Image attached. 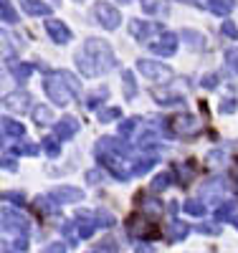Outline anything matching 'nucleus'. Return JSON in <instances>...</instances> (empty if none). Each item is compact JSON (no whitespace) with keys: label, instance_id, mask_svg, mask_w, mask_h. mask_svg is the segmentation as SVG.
I'll return each instance as SVG.
<instances>
[{"label":"nucleus","instance_id":"nucleus-13","mask_svg":"<svg viewBox=\"0 0 238 253\" xmlns=\"http://www.w3.org/2000/svg\"><path fill=\"white\" fill-rule=\"evenodd\" d=\"M51 198L56 203H79V200H84V193L76 190V187H71V185H58L51 193Z\"/></svg>","mask_w":238,"mask_h":253},{"label":"nucleus","instance_id":"nucleus-17","mask_svg":"<svg viewBox=\"0 0 238 253\" xmlns=\"http://www.w3.org/2000/svg\"><path fill=\"white\" fill-rule=\"evenodd\" d=\"M175 172H178L180 185L185 187V185H190V180H192V177H195L198 167H195V162H183V165H175Z\"/></svg>","mask_w":238,"mask_h":253},{"label":"nucleus","instance_id":"nucleus-47","mask_svg":"<svg viewBox=\"0 0 238 253\" xmlns=\"http://www.w3.org/2000/svg\"><path fill=\"white\" fill-rule=\"evenodd\" d=\"M198 228L203 230V233H218V230H221L218 225H213V223H203V225H198Z\"/></svg>","mask_w":238,"mask_h":253},{"label":"nucleus","instance_id":"nucleus-43","mask_svg":"<svg viewBox=\"0 0 238 253\" xmlns=\"http://www.w3.org/2000/svg\"><path fill=\"white\" fill-rule=\"evenodd\" d=\"M101 180H104V172L101 170H89V172H86V182H89V185H96Z\"/></svg>","mask_w":238,"mask_h":253},{"label":"nucleus","instance_id":"nucleus-31","mask_svg":"<svg viewBox=\"0 0 238 253\" xmlns=\"http://www.w3.org/2000/svg\"><path fill=\"white\" fill-rule=\"evenodd\" d=\"M140 5H142V10H144V13L155 15V13L165 10V0H140Z\"/></svg>","mask_w":238,"mask_h":253},{"label":"nucleus","instance_id":"nucleus-2","mask_svg":"<svg viewBox=\"0 0 238 253\" xmlns=\"http://www.w3.org/2000/svg\"><path fill=\"white\" fill-rule=\"evenodd\" d=\"M43 91H46L48 99L53 104H58V107H69L71 99L79 96L81 84L69 71H51V74H46V79H43Z\"/></svg>","mask_w":238,"mask_h":253},{"label":"nucleus","instance_id":"nucleus-23","mask_svg":"<svg viewBox=\"0 0 238 253\" xmlns=\"http://www.w3.org/2000/svg\"><path fill=\"white\" fill-rule=\"evenodd\" d=\"M0 20H3V23H15L18 20V13H15L10 0H0Z\"/></svg>","mask_w":238,"mask_h":253},{"label":"nucleus","instance_id":"nucleus-9","mask_svg":"<svg viewBox=\"0 0 238 253\" xmlns=\"http://www.w3.org/2000/svg\"><path fill=\"white\" fill-rule=\"evenodd\" d=\"M3 104L10 109V112H18V114H26L31 112V104H33V96L28 91H13L3 99Z\"/></svg>","mask_w":238,"mask_h":253},{"label":"nucleus","instance_id":"nucleus-39","mask_svg":"<svg viewBox=\"0 0 238 253\" xmlns=\"http://www.w3.org/2000/svg\"><path fill=\"white\" fill-rule=\"evenodd\" d=\"M236 208H238V205H236L233 200H228V203H223V205L218 208V213H215V215H218V220H226V218H228V215L233 213Z\"/></svg>","mask_w":238,"mask_h":253},{"label":"nucleus","instance_id":"nucleus-29","mask_svg":"<svg viewBox=\"0 0 238 253\" xmlns=\"http://www.w3.org/2000/svg\"><path fill=\"white\" fill-rule=\"evenodd\" d=\"M41 150L46 152L48 157H58L61 155V147H58V139H53V137H46L41 142Z\"/></svg>","mask_w":238,"mask_h":253},{"label":"nucleus","instance_id":"nucleus-51","mask_svg":"<svg viewBox=\"0 0 238 253\" xmlns=\"http://www.w3.org/2000/svg\"><path fill=\"white\" fill-rule=\"evenodd\" d=\"M236 228H238V218H236Z\"/></svg>","mask_w":238,"mask_h":253},{"label":"nucleus","instance_id":"nucleus-14","mask_svg":"<svg viewBox=\"0 0 238 253\" xmlns=\"http://www.w3.org/2000/svg\"><path fill=\"white\" fill-rule=\"evenodd\" d=\"M198 5H205L215 15H228L236 8V0H198Z\"/></svg>","mask_w":238,"mask_h":253},{"label":"nucleus","instance_id":"nucleus-28","mask_svg":"<svg viewBox=\"0 0 238 253\" xmlns=\"http://www.w3.org/2000/svg\"><path fill=\"white\" fill-rule=\"evenodd\" d=\"M137 124H140V119L137 117H129V119H124L122 124H119V137H132L135 134V129H137Z\"/></svg>","mask_w":238,"mask_h":253},{"label":"nucleus","instance_id":"nucleus-8","mask_svg":"<svg viewBox=\"0 0 238 253\" xmlns=\"http://www.w3.org/2000/svg\"><path fill=\"white\" fill-rule=\"evenodd\" d=\"M178 41H180L178 33H162L155 43H149V51L157 56H172L178 51Z\"/></svg>","mask_w":238,"mask_h":253},{"label":"nucleus","instance_id":"nucleus-38","mask_svg":"<svg viewBox=\"0 0 238 253\" xmlns=\"http://www.w3.org/2000/svg\"><path fill=\"white\" fill-rule=\"evenodd\" d=\"M221 33L236 41V38H238V26L233 23V20H226V23H221Z\"/></svg>","mask_w":238,"mask_h":253},{"label":"nucleus","instance_id":"nucleus-40","mask_svg":"<svg viewBox=\"0 0 238 253\" xmlns=\"http://www.w3.org/2000/svg\"><path fill=\"white\" fill-rule=\"evenodd\" d=\"M226 63L231 71H238V48H228L226 51Z\"/></svg>","mask_w":238,"mask_h":253},{"label":"nucleus","instance_id":"nucleus-49","mask_svg":"<svg viewBox=\"0 0 238 253\" xmlns=\"http://www.w3.org/2000/svg\"><path fill=\"white\" fill-rule=\"evenodd\" d=\"M119 3H132V0H119Z\"/></svg>","mask_w":238,"mask_h":253},{"label":"nucleus","instance_id":"nucleus-16","mask_svg":"<svg viewBox=\"0 0 238 253\" xmlns=\"http://www.w3.org/2000/svg\"><path fill=\"white\" fill-rule=\"evenodd\" d=\"M20 8L28 15H51V5L41 3V0H20Z\"/></svg>","mask_w":238,"mask_h":253},{"label":"nucleus","instance_id":"nucleus-7","mask_svg":"<svg viewBox=\"0 0 238 253\" xmlns=\"http://www.w3.org/2000/svg\"><path fill=\"white\" fill-rule=\"evenodd\" d=\"M94 155L96 157L99 155H122V157H127L129 155V147L124 142H119L117 137H101L96 142V147H94Z\"/></svg>","mask_w":238,"mask_h":253},{"label":"nucleus","instance_id":"nucleus-46","mask_svg":"<svg viewBox=\"0 0 238 253\" xmlns=\"http://www.w3.org/2000/svg\"><path fill=\"white\" fill-rule=\"evenodd\" d=\"M66 251V246H61V243H51L48 248H43V253H63Z\"/></svg>","mask_w":238,"mask_h":253},{"label":"nucleus","instance_id":"nucleus-41","mask_svg":"<svg viewBox=\"0 0 238 253\" xmlns=\"http://www.w3.org/2000/svg\"><path fill=\"white\" fill-rule=\"evenodd\" d=\"M218 109H221V114H233L236 112V99H223Z\"/></svg>","mask_w":238,"mask_h":253},{"label":"nucleus","instance_id":"nucleus-18","mask_svg":"<svg viewBox=\"0 0 238 253\" xmlns=\"http://www.w3.org/2000/svg\"><path fill=\"white\" fill-rule=\"evenodd\" d=\"M3 218H5V223H8L10 228H15V230L20 228V230H23V233L28 230V218H26V215H20L18 210H10V208H8L5 213H3Z\"/></svg>","mask_w":238,"mask_h":253},{"label":"nucleus","instance_id":"nucleus-44","mask_svg":"<svg viewBox=\"0 0 238 253\" xmlns=\"http://www.w3.org/2000/svg\"><path fill=\"white\" fill-rule=\"evenodd\" d=\"M200 84H203L205 89H215V86H218V76H215V74H208Z\"/></svg>","mask_w":238,"mask_h":253},{"label":"nucleus","instance_id":"nucleus-3","mask_svg":"<svg viewBox=\"0 0 238 253\" xmlns=\"http://www.w3.org/2000/svg\"><path fill=\"white\" fill-rule=\"evenodd\" d=\"M137 69H140L142 76H147L149 81H155V84H167V81H172V69H167L165 63L149 61V58H140V61H137Z\"/></svg>","mask_w":238,"mask_h":253},{"label":"nucleus","instance_id":"nucleus-34","mask_svg":"<svg viewBox=\"0 0 238 253\" xmlns=\"http://www.w3.org/2000/svg\"><path fill=\"white\" fill-rule=\"evenodd\" d=\"M56 200L51 198V195H41V198H36V208H41L43 213H56V205H53Z\"/></svg>","mask_w":238,"mask_h":253},{"label":"nucleus","instance_id":"nucleus-11","mask_svg":"<svg viewBox=\"0 0 238 253\" xmlns=\"http://www.w3.org/2000/svg\"><path fill=\"white\" fill-rule=\"evenodd\" d=\"M160 31V26L157 23H149V20H140V18H135V20H129V33H132L137 41H147L152 33H157Z\"/></svg>","mask_w":238,"mask_h":253},{"label":"nucleus","instance_id":"nucleus-4","mask_svg":"<svg viewBox=\"0 0 238 253\" xmlns=\"http://www.w3.org/2000/svg\"><path fill=\"white\" fill-rule=\"evenodd\" d=\"M170 132L172 137H195L200 134V122L192 114H178L170 119Z\"/></svg>","mask_w":238,"mask_h":253},{"label":"nucleus","instance_id":"nucleus-19","mask_svg":"<svg viewBox=\"0 0 238 253\" xmlns=\"http://www.w3.org/2000/svg\"><path fill=\"white\" fill-rule=\"evenodd\" d=\"M31 114H33V122L38 124V126H46V124H53V112L46 107V104H38L36 109H31Z\"/></svg>","mask_w":238,"mask_h":253},{"label":"nucleus","instance_id":"nucleus-33","mask_svg":"<svg viewBox=\"0 0 238 253\" xmlns=\"http://www.w3.org/2000/svg\"><path fill=\"white\" fill-rule=\"evenodd\" d=\"M76 223H79L76 228H79V233H81V236H92V233H94V223H92L89 218H86L84 213H81V215H76Z\"/></svg>","mask_w":238,"mask_h":253},{"label":"nucleus","instance_id":"nucleus-6","mask_svg":"<svg viewBox=\"0 0 238 253\" xmlns=\"http://www.w3.org/2000/svg\"><path fill=\"white\" fill-rule=\"evenodd\" d=\"M96 160H99V165H104L106 170H109L117 180H122V182L129 180V175H132V170L127 167V162H124L122 155H99Z\"/></svg>","mask_w":238,"mask_h":253},{"label":"nucleus","instance_id":"nucleus-26","mask_svg":"<svg viewBox=\"0 0 238 253\" xmlns=\"http://www.w3.org/2000/svg\"><path fill=\"white\" fill-rule=\"evenodd\" d=\"M38 150H41V144H33V142H18V144L13 147V155L33 157V155H38Z\"/></svg>","mask_w":238,"mask_h":253},{"label":"nucleus","instance_id":"nucleus-24","mask_svg":"<svg viewBox=\"0 0 238 253\" xmlns=\"http://www.w3.org/2000/svg\"><path fill=\"white\" fill-rule=\"evenodd\" d=\"M122 81H124V96L127 99H135L137 96V81L132 71H122Z\"/></svg>","mask_w":238,"mask_h":253},{"label":"nucleus","instance_id":"nucleus-48","mask_svg":"<svg viewBox=\"0 0 238 253\" xmlns=\"http://www.w3.org/2000/svg\"><path fill=\"white\" fill-rule=\"evenodd\" d=\"M3 198H8L13 203H23V193H3Z\"/></svg>","mask_w":238,"mask_h":253},{"label":"nucleus","instance_id":"nucleus-1","mask_svg":"<svg viewBox=\"0 0 238 253\" xmlns=\"http://www.w3.org/2000/svg\"><path fill=\"white\" fill-rule=\"evenodd\" d=\"M76 66L84 76H104L109 74L114 66H117V58H114V51L112 46L101 38H86L81 51L76 53Z\"/></svg>","mask_w":238,"mask_h":253},{"label":"nucleus","instance_id":"nucleus-10","mask_svg":"<svg viewBox=\"0 0 238 253\" xmlns=\"http://www.w3.org/2000/svg\"><path fill=\"white\" fill-rule=\"evenodd\" d=\"M79 132V119L74 117H63L58 119V124H53V139L63 142V139H71Z\"/></svg>","mask_w":238,"mask_h":253},{"label":"nucleus","instance_id":"nucleus-30","mask_svg":"<svg viewBox=\"0 0 238 253\" xmlns=\"http://www.w3.org/2000/svg\"><path fill=\"white\" fill-rule=\"evenodd\" d=\"M172 182V175L170 172H160L155 180H152V193H162V190H167Z\"/></svg>","mask_w":238,"mask_h":253},{"label":"nucleus","instance_id":"nucleus-36","mask_svg":"<svg viewBox=\"0 0 238 253\" xmlns=\"http://www.w3.org/2000/svg\"><path fill=\"white\" fill-rule=\"evenodd\" d=\"M183 208H185V213H190V215H203L205 213V205L200 200H188Z\"/></svg>","mask_w":238,"mask_h":253},{"label":"nucleus","instance_id":"nucleus-42","mask_svg":"<svg viewBox=\"0 0 238 253\" xmlns=\"http://www.w3.org/2000/svg\"><path fill=\"white\" fill-rule=\"evenodd\" d=\"M96 220L104 225V228H109V225H114V218L109 215V213H106V210H99V213H96Z\"/></svg>","mask_w":238,"mask_h":253},{"label":"nucleus","instance_id":"nucleus-22","mask_svg":"<svg viewBox=\"0 0 238 253\" xmlns=\"http://www.w3.org/2000/svg\"><path fill=\"white\" fill-rule=\"evenodd\" d=\"M155 162H157V155H155V152L147 155V157H140V160L132 165V175H144V172H149Z\"/></svg>","mask_w":238,"mask_h":253},{"label":"nucleus","instance_id":"nucleus-45","mask_svg":"<svg viewBox=\"0 0 238 253\" xmlns=\"http://www.w3.org/2000/svg\"><path fill=\"white\" fill-rule=\"evenodd\" d=\"M0 167H3V170H10V172H18L15 160H0Z\"/></svg>","mask_w":238,"mask_h":253},{"label":"nucleus","instance_id":"nucleus-35","mask_svg":"<svg viewBox=\"0 0 238 253\" xmlns=\"http://www.w3.org/2000/svg\"><path fill=\"white\" fill-rule=\"evenodd\" d=\"M119 117H122V112H119L117 107H106V109H99V122H101V124L112 122V119H119Z\"/></svg>","mask_w":238,"mask_h":253},{"label":"nucleus","instance_id":"nucleus-37","mask_svg":"<svg viewBox=\"0 0 238 253\" xmlns=\"http://www.w3.org/2000/svg\"><path fill=\"white\" fill-rule=\"evenodd\" d=\"M188 236V225L185 223H172L170 225V241H178V238H185Z\"/></svg>","mask_w":238,"mask_h":253},{"label":"nucleus","instance_id":"nucleus-20","mask_svg":"<svg viewBox=\"0 0 238 253\" xmlns=\"http://www.w3.org/2000/svg\"><path fill=\"white\" fill-rule=\"evenodd\" d=\"M218 190L223 193V180H221V177H215V180H210V182L203 187V193H200V203H203V200H215V198H218Z\"/></svg>","mask_w":238,"mask_h":253},{"label":"nucleus","instance_id":"nucleus-27","mask_svg":"<svg viewBox=\"0 0 238 253\" xmlns=\"http://www.w3.org/2000/svg\"><path fill=\"white\" fill-rule=\"evenodd\" d=\"M106 96H109V89H106V86H101V89L92 91V94H89V99H86V107H89V109H96L99 104H104V99H106Z\"/></svg>","mask_w":238,"mask_h":253},{"label":"nucleus","instance_id":"nucleus-32","mask_svg":"<svg viewBox=\"0 0 238 253\" xmlns=\"http://www.w3.org/2000/svg\"><path fill=\"white\" fill-rule=\"evenodd\" d=\"M180 38H185V41H188V46H190V48H200V46H203V36H200V33H195V31H183V33H180Z\"/></svg>","mask_w":238,"mask_h":253},{"label":"nucleus","instance_id":"nucleus-21","mask_svg":"<svg viewBox=\"0 0 238 253\" xmlns=\"http://www.w3.org/2000/svg\"><path fill=\"white\" fill-rule=\"evenodd\" d=\"M15 51H18V43H13V38L5 31H0V56H3V58H13Z\"/></svg>","mask_w":238,"mask_h":253},{"label":"nucleus","instance_id":"nucleus-12","mask_svg":"<svg viewBox=\"0 0 238 253\" xmlns=\"http://www.w3.org/2000/svg\"><path fill=\"white\" fill-rule=\"evenodd\" d=\"M46 31H48V36L56 41V43H69V41H71V31L66 28V23H63V20L51 18L48 23H46Z\"/></svg>","mask_w":238,"mask_h":253},{"label":"nucleus","instance_id":"nucleus-5","mask_svg":"<svg viewBox=\"0 0 238 253\" xmlns=\"http://www.w3.org/2000/svg\"><path fill=\"white\" fill-rule=\"evenodd\" d=\"M94 18L99 20V26L106 28V31H114V28H119V23H122L119 10H117L114 5H109V3H104V0H99V3L94 5Z\"/></svg>","mask_w":238,"mask_h":253},{"label":"nucleus","instance_id":"nucleus-50","mask_svg":"<svg viewBox=\"0 0 238 253\" xmlns=\"http://www.w3.org/2000/svg\"><path fill=\"white\" fill-rule=\"evenodd\" d=\"M0 147H3V134H0Z\"/></svg>","mask_w":238,"mask_h":253},{"label":"nucleus","instance_id":"nucleus-25","mask_svg":"<svg viewBox=\"0 0 238 253\" xmlns=\"http://www.w3.org/2000/svg\"><path fill=\"white\" fill-rule=\"evenodd\" d=\"M33 63H10V71H13V76L18 79V81H26L31 74H33Z\"/></svg>","mask_w":238,"mask_h":253},{"label":"nucleus","instance_id":"nucleus-15","mask_svg":"<svg viewBox=\"0 0 238 253\" xmlns=\"http://www.w3.org/2000/svg\"><path fill=\"white\" fill-rule=\"evenodd\" d=\"M0 126H3V132H5L8 137H13V139H18V137L26 134V126L20 124L18 119H10V117H3V119H0Z\"/></svg>","mask_w":238,"mask_h":253}]
</instances>
